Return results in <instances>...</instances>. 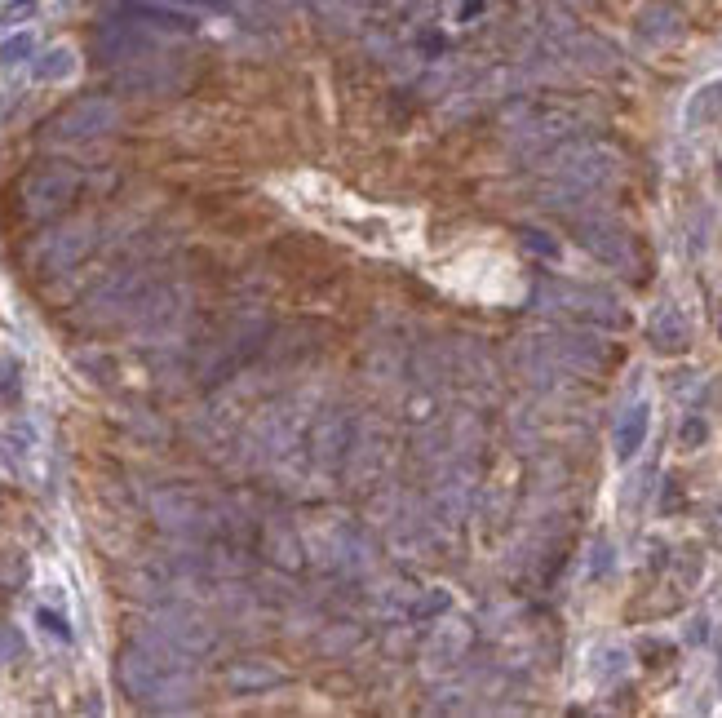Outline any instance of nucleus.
Segmentation results:
<instances>
[{
    "instance_id": "obj_1",
    "label": "nucleus",
    "mask_w": 722,
    "mask_h": 718,
    "mask_svg": "<svg viewBox=\"0 0 722 718\" xmlns=\"http://www.w3.org/2000/svg\"><path fill=\"white\" fill-rule=\"evenodd\" d=\"M80 191V173L63 169V164H40L36 173H27L23 187H18V204H23L27 218H54L63 213Z\"/></svg>"
},
{
    "instance_id": "obj_2",
    "label": "nucleus",
    "mask_w": 722,
    "mask_h": 718,
    "mask_svg": "<svg viewBox=\"0 0 722 718\" xmlns=\"http://www.w3.org/2000/svg\"><path fill=\"white\" fill-rule=\"evenodd\" d=\"M111 125H116V107L102 98H85L54 120V133H63V138H94V133H107Z\"/></svg>"
},
{
    "instance_id": "obj_3",
    "label": "nucleus",
    "mask_w": 722,
    "mask_h": 718,
    "mask_svg": "<svg viewBox=\"0 0 722 718\" xmlns=\"http://www.w3.org/2000/svg\"><path fill=\"white\" fill-rule=\"evenodd\" d=\"M581 240H585V249H594V253H598V258L625 262V235L616 231V227H607V222H585V227H581Z\"/></svg>"
},
{
    "instance_id": "obj_4",
    "label": "nucleus",
    "mask_w": 722,
    "mask_h": 718,
    "mask_svg": "<svg viewBox=\"0 0 722 718\" xmlns=\"http://www.w3.org/2000/svg\"><path fill=\"white\" fill-rule=\"evenodd\" d=\"M652 342L660 351H683L687 346V320L674 311V306H665V311L652 320Z\"/></svg>"
},
{
    "instance_id": "obj_5",
    "label": "nucleus",
    "mask_w": 722,
    "mask_h": 718,
    "mask_svg": "<svg viewBox=\"0 0 722 718\" xmlns=\"http://www.w3.org/2000/svg\"><path fill=\"white\" fill-rule=\"evenodd\" d=\"M643 435H647V408L638 404V408H629L625 422H621V430H616V453H621V457H634V448L643 444Z\"/></svg>"
},
{
    "instance_id": "obj_6",
    "label": "nucleus",
    "mask_w": 722,
    "mask_h": 718,
    "mask_svg": "<svg viewBox=\"0 0 722 718\" xmlns=\"http://www.w3.org/2000/svg\"><path fill=\"white\" fill-rule=\"evenodd\" d=\"M253 683H275L271 670H231V687H253Z\"/></svg>"
},
{
    "instance_id": "obj_7",
    "label": "nucleus",
    "mask_w": 722,
    "mask_h": 718,
    "mask_svg": "<svg viewBox=\"0 0 722 718\" xmlns=\"http://www.w3.org/2000/svg\"><path fill=\"white\" fill-rule=\"evenodd\" d=\"M67 67H71V63H67V54H54V63H45V67H40V76H45V80H49V76H63Z\"/></svg>"
},
{
    "instance_id": "obj_8",
    "label": "nucleus",
    "mask_w": 722,
    "mask_h": 718,
    "mask_svg": "<svg viewBox=\"0 0 722 718\" xmlns=\"http://www.w3.org/2000/svg\"><path fill=\"white\" fill-rule=\"evenodd\" d=\"M40 625H45V630H54V634H63V639H67V625H63V617H54L49 608L40 612Z\"/></svg>"
},
{
    "instance_id": "obj_9",
    "label": "nucleus",
    "mask_w": 722,
    "mask_h": 718,
    "mask_svg": "<svg viewBox=\"0 0 722 718\" xmlns=\"http://www.w3.org/2000/svg\"><path fill=\"white\" fill-rule=\"evenodd\" d=\"M683 435H687V444H696V439L705 435V426H700V422H687V430H683Z\"/></svg>"
},
{
    "instance_id": "obj_10",
    "label": "nucleus",
    "mask_w": 722,
    "mask_h": 718,
    "mask_svg": "<svg viewBox=\"0 0 722 718\" xmlns=\"http://www.w3.org/2000/svg\"><path fill=\"white\" fill-rule=\"evenodd\" d=\"M200 5H218V0H200Z\"/></svg>"
}]
</instances>
